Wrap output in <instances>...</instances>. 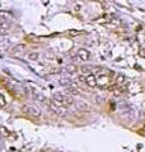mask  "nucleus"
<instances>
[{
	"mask_svg": "<svg viewBox=\"0 0 145 152\" xmlns=\"http://www.w3.org/2000/svg\"><path fill=\"white\" fill-rule=\"evenodd\" d=\"M51 101L55 105H59V107H67V105H71L74 103V99L69 94H61V92H59V94H55L51 98Z\"/></svg>",
	"mask_w": 145,
	"mask_h": 152,
	"instance_id": "obj_1",
	"label": "nucleus"
},
{
	"mask_svg": "<svg viewBox=\"0 0 145 152\" xmlns=\"http://www.w3.org/2000/svg\"><path fill=\"white\" fill-rule=\"evenodd\" d=\"M22 110L24 114H27L28 117H32V118H40L42 115L41 110L37 107H35V105H23Z\"/></svg>",
	"mask_w": 145,
	"mask_h": 152,
	"instance_id": "obj_2",
	"label": "nucleus"
},
{
	"mask_svg": "<svg viewBox=\"0 0 145 152\" xmlns=\"http://www.w3.org/2000/svg\"><path fill=\"white\" fill-rule=\"evenodd\" d=\"M84 84L89 87H96L97 86V76L94 74H87L84 75Z\"/></svg>",
	"mask_w": 145,
	"mask_h": 152,
	"instance_id": "obj_3",
	"label": "nucleus"
},
{
	"mask_svg": "<svg viewBox=\"0 0 145 152\" xmlns=\"http://www.w3.org/2000/svg\"><path fill=\"white\" fill-rule=\"evenodd\" d=\"M76 56H78V58L80 61H88L89 57H91V54H89V52L85 48H79L78 52H76Z\"/></svg>",
	"mask_w": 145,
	"mask_h": 152,
	"instance_id": "obj_4",
	"label": "nucleus"
},
{
	"mask_svg": "<svg viewBox=\"0 0 145 152\" xmlns=\"http://www.w3.org/2000/svg\"><path fill=\"white\" fill-rule=\"evenodd\" d=\"M125 81H126V77H125L123 75H117V76H116V84H117L118 86L122 85V84L125 82Z\"/></svg>",
	"mask_w": 145,
	"mask_h": 152,
	"instance_id": "obj_5",
	"label": "nucleus"
},
{
	"mask_svg": "<svg viewBox=\"0 0 145 152\" xmlns=\"http://www.w3.org/2000/svg\"><path fill=\"white\" fill-rule=\"evenodd\" d=\"M27 57H28L31 61H37V60H38V57H40V54H38L37 52H31Z\"/></svg>",
	"mask_w": 145,
	"mask_h": 152,
	"instance_id": "obj_6",
	"label": "nucleus"
},
{
	"mask_svg": "<svg viewBox=\"0 0 145 152\" xmlns=\"http://www.w3.org/2000/svg\"><path fill=\"white\" fill-rule=\"evenodd\" d=\"M5 105H7V100L4 98L3 94H0V108H4Z\"/></svg>",
	"mask_w": 145,
	"mask_h": 152,
	"instance_id": "obj_7",
	"label": "nucleus"
},
{
	"mask_svg": "<svg viewBox=\"0 0 145 152\" xmlns=\"http://www.w3.org/2000/svg\"><path fill=\"white\" fill-rule=\"evenodd\" d=\"M67 34H70V36H72V37H75V36L80 34V32H79V31H75V29H69V31H67Z\"/></svg>",
	"mask_w": 145,
	"mask_h": 152,
	"instance_id": "obj_8",
	"label": "nucleus"
},
{
	"mask_svg": "<svg viewBox=\"0 0 145 152\" xmlns=\"http://www.w3.org/2000/svg\"><path fill=\"white\" fill-rule=\"evenodd\" d=\"M139 53H140V56H143V57H145V48H141L139 51Z\"/></svg>",
	"mask_w": 145,
	"mask_h": 152,
	"instance_id": "obj_9",
	"label": "nucleus"
},
{
	"mask_svg": "<svg viewBox=\"0 0 145 152\" xmlns=\"http://www.w3.org/2000/svg\"><path fill=\"white\" fill-rule=\"evenodd\" d=\"M144 129H145V124H144Z\"/></svg>",
	"mask_w": 145,
	"mask_h": 152,
	"instance_id": "obj_10",
	"label": "nucleus"
}]
</instances>
